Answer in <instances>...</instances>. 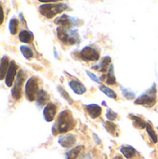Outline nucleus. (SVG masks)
<instances>
[{"mask_svg":"<svg viewBox=\"0 0 158 159\" xmlns=\"http://www.w3.org/2000/svg\"><path fill=\"white\" fill-rule=\"evenodd\" d=\"M18 27H19V20L15 18L10 19L8 23V29L11 34H16L18 33Z\"/></svg>","mask_w":158,"mask_h":159,"instance_id":"nucleus-23","label":"nucleus"},{"mask_svg":"<svg viewBox=\"0 0 158 159\" xmlns=\"http://www.w3.org/2000/svg\"><path fill=\"white\" fill-rule=\"evenodd\" d=\"M105 83L107 85H115L116 83V79L114 75V66L113 65H110V67L108 69V73H107L106 78H105Z\"/></svg>","mask_w":158,"mask_h":159,"instance_id":"nucleus-19","label":"nucleus"},{"mask_svg":"<svg viewBox=\"0 0 158 159\" xmlns=\"http://www.w3.org/2000/svg\"><path fill=\"white\" fill-rule=\"evenodd\" d=\"M48 100H49L48 94L44 89H40L38 91V93H37V96H36V102H37V104L39 106L47 104Z\"/></svg>","mask_w":158,"mask_h":159,"instance_id":"nucleus-18","label":"nucleus"},{"mask_svg":"<svg viewBox=\"0 0 158 159\" xmlns=\"http://www.w3.org/2000/svg\"><path fill=\"white\" fill-rule=\"evenodd\" d=\"M20 20H21V21L25 24V20H24V18H23V16H22V14H21V13L20 14Z\"/></svg>","mask_w":158,"mask_h":159,"instance_id":"nucleus-34","label":"nucleus"},{"mask_svg":"<svg viewBox=\"0 0 158 159\" xmlns=\"http://www.w3.org/2000/svg\"><path fill=\"white\" fill-rule=\"evenodd\" d=\"M121 90H122V93H123V95H124V97H125L126 99H128V100H132V99L135 98V93H134L133 91H131V90H129V89H125V88H123V87H121Z\"/></svg>","mask_w":158,"mask_h":159,"instance_id":"nucleus-27","label":"nucleus"},{"mask_svg":"<svg viewBox=\"0 0 158 159\" xmlns=\"http://www.w3.org/2000/svg\"><path fill=\"white\" fill-rule=\"evenodd\" d=\"M146 130H147V133L149 134V136H150V139L152 140V142L154 143H157L158 142V138H157V134L156 133V131L154 130V129H153V127H152V125L151 124H149V123H147L146 124Z\"/></svg>","mask_w":158,"mask_h":159,"instance_id":"nucleus-25","label":"nucleus"},{"mask_svg":"<svg viewBox=\"0 0 158 159\" xmlns=\"http://www.w3.org/2000/svg\"><path fill=\"white\" fill-rule=\"evenodd\" d=\"M39 90L40 89L38 87V81H37L36 77H34V76L30 77L25 84L26 99L30 102H34V100H36V96H37V93Z\"/></svg>","mask_w":158,"mask_h":159,"instance_id":"nucleus-5","label":"nucleus"},{"mask_svg":"<svg viewBox=\"0 0 158 159\" xmlns=\"http://www.w3.org/2000/svg\"><path fill=\"white\" fill-rule=\"evenodd\" d=\"M57 34H58L59 39L64 44L74 45V44L77 43L79 40V36H78L77 32L71 30V29H68V28H63V27L60 26L57 29Z\"/></svg>","mask_w":158,"mask_h":159,"instance_id":"nucleus-4","label":"nucleus"},{"mask_svg":"<svg viewBox=\"0 0 158 159\" xmlns=\"http://www.w3.org/2000/svg\"><path fill=\"white\" fill-rule=\"evenodd\" d=\"M25 81V73L23 70H20L17 74V76L15 78L12 89H11V95L12 98L16 101H19L21 98V89L22 85Z\"/></svg>","mask_w":158,"mask_h":159,"instance_id":"nucleus-6","label":"nucleus"},{"mask_svg":"<svg viewBox=\"0 0 158 159\" xmlns=\"http://www.w3.org/2000/svg\"><path fill=\"white\" fill-rule=\"evenodd\" d=\"M20 50L21 52V54L23 55V57L25 59H27V60H30V59H32L34 57L33 50L29 47H27V46H20Z\"/></svg>","mask_w":158,"mask_h":159,"instance_id":"nucleus-24","label":"nucleus"},{"mask_svg":"<svg viewBox=\"0 0 158 159\" xmlns=\"http://www.w3.org/2000/svg\"><path fill=\"white\" fill-rule=\"evenodd\" d=\"M104 128L106 129V130L112 134V135H115L117 136V126L115 124H114L112 121H107L104 123Z\"/></svg>","mask_w":158,"mask_h":159,"instance_id":"nucleus-22","label":"nucleus"},{"mask_svg":"<svg viewBox=\"0 0 158 159\" xmlns=\"http://www.w3.org/2000/svg\"><path fill=\"white\" fill-rule=\"evenodd\" d=\"M157 130H158V127H157Z\"/></svg>","mask_w":158,"mask_h":159,"instance_id":"nucleus-36","label":"nucleus"},{"mask_svg":"<svg viewBox=\"0 0 158 159\" xmlns=\"http://www.w3.org/2000/svg\"><path fill=\"white\" fill-rule=\"evenodd\" d=\"M39 2H42V3H50V2H58V1H61V0H38Z\"/></svg>","mask_w":158,"mask_h":159,"instance_id":"nucleus-33","label":"nucleus"},{"mask_svg":"<svg viewBox=\"0 0 158 159\" xmlns=\"http://www.w3.org/2000/svg\"><path fill=\"white\" fill-rule=\"evenodd\" d=\"M75 126V121L69 110H64L61 112L55 125L52 128V133L57 135L59 133H66L74 129Z\"/></svg>","mask_w":158,"mask_h":159,"instance_id":"nucleus-1","label":"nucleus"},{"mask_svg":"<svg viewBox=\"0 0 158 159\" xmlns=\"http://www.w3.org/2000/svg\"><path fill=\"white\" fill-rule=\"evenodd\" d=\"M80 58L86 61H95L100 59V52L92 47H85L80 51Z\"/></svg>","mask_w":158,"mask_h":159,"instance_id":"nucleus-7","label":"nucleus"},{"mask_svg":"<svg viewBox=\"0 0 158 159\" xmlns=\"http://www.w3.org/2000/svg\"><path fill=\"white\" fill-rule=\"evenodd\" d=\"M110 63H111V58L107 56V57H104L99 64L93 66V69H95L99 72L104 73L105 71L108 70V66L110 65Z\"/></svg>","mask_w":158,"mask_h":159,"instance_id":"nucleus-16","label":"nucleus"},{"mask_svg":"<svg viewBox=\"0 0 158 159\" xmlns=\"http://www.w3.org/2000/svg\"><path fill=\"white\" fill-rule=\"evenodd\" d=\"M58 90H59L60 94H61V96H62V97H63V98H64V99H65L69 103H70V104H73V102H73V100L71 99L70 95L66 92V90H65V89H63L61 87H59V88H58Z\"/></svg>","mask_w":158,"mask_h":159,"instance_id":"nucleus-28","label":"nucleus"},{"mask_svg":"<svg viewBox=\"0 0 158 159\" xmlns=\"http://www.w3.org/2000/svg\"><path fill=\"white\" fill-rule=\"evenodd\" d=\"M69 87L73 89V91L75 94H78V95H82L87 91L85 86L78 80H71L69 82Z\"/></svg>","mask_w":158,"mask_h":159,"instance_id":"nucleus-13","label":"nucleus"},{"mask_svg":"<svg viewBox=\"0 0 158 159\" xmlns=\"http://www.w3.org/2000/svg\"><path fill=\"white\" fill-rule=\"evenodd\" d=\"M156 102V86L153 85L151 89H149L146 92L138 97L135 101V104L143 105L146 107H152Z\"/></svg>","mask_w":158,"mask_h":159,"instance_id":"nucleus-3","label":"nucleus"},{"mask_svg":"<svg viewBox=\"0 0 158 159\" xmlns=\"http://www.w3.org/2000/svg\"><path fill=\"white\" fill-rule=\"evenodd\" d=\"M76 20H75V19H74V18H72V17H69V16L66 15V14H63V15L58 17L57 19H55L54 22H55L56 24H59L61 27L70 29L71 26H75V25H76V23H75Z\"/></svg>","mask_w":158,"mask_h":159,"instance_id":"nucleus-9","label":"nucleus"},{"mask_svg":"<svg viewBox=\"0 0 158 159\" xmlns=\"http://www.w3.org/2000/svg\"><path fill=\"white\" fill-rule=\"evenodd\" d=\"M120 152L122 153V155L128 159L133 158L136 156V150L134 147L130 146V145H125L122 146L120 148Z\"/></svg>","mask_w":158,"mask_h":159,"instance_id":"nucleus-17","label":"nucleus"},{"mask_svg":"<svg viewBox=\"0 0 158 159\" xmlns=\"http://www.w3.org/2000/svg\"><path fill=\"white\" fill-rule=\"evenodd\" d=\"M114 159H124V158H123V157H122L121 156H115V158H114Z\"/></svg>","mask_w":158,"mask_h":159,"instance_id":"nucleus-35","label":"nucleus"},{"mask_svg":"<svg viewBox=\"0 0 158 159\" xmlns=\"http://www.w3.org/2000/svg\"><path fill=\"white\" fill-rule=\"evenodd\" d=\"M56 114H57V107L54 103H47L43 110V116L47 122L53 121Z\"/></svg>","mask_w":158,"mask_h":159,"instance_id":"nucleus-10","label":"nucleus"},{"mask_svg":"<svg viewBox=\"0 0 158 159\" xmlns=\"http://www.w3.org/2000/svg\"><path fill=\"white\" fill-rule=\"evenodd\" d=\"M86 73L88 74V75L94 81V82H96V83H102V81H101V79L96 75H94L93 73H90L89 71H86Z\"/></svg>","mask_w":158,"mask_h":159,"instance_id":"nucleus-30","label":"nucleus"},{"mask_svg":"<svg viewBox=\"0 0 158 159\" xmlns=\"http://www.w3.org/2000/svg\"><path fill=\"white\" fill-rule=\"evenodd\" d=\"M4 18H5V16H4V10H3V7H2V6L0 4V25L4 22Z\"/></svg>","mask_w":158,"mask_h":159,"instance_id":"nucleus-31","label":"nucleus"},{"mask_svg":"<svg viewBox=\"0 0 158 159\" xmlns=\"http://www.w3.org/2000/svg\"><path fill=\"white\" fill-rule=\"evenodd\" d=\"M76 143V138L74 134H65L59 138V143L64 148H71Z\"/></svg>","mask_w":158,"mask_h":159,"instance_id":"nucleus-11","label":"nucleus"},{"mask_svg":"<svg viewBox=\"0 0 158 159\" xmlns=\"http://www.w3.org/2000/svg\"><path fill=\"white\" fill-rule=\"evenodd\" d=\"M82 150H84V146H82V145H79V146L70 150L67 153V159H77Z\"/></svg>","mask_w":158,"mask_h":159,"instance_id":"nucleus-21","label":"nucleus"},{"mask_svg":"<svg viewBox=\"0 0 158 159\" xmlns=\"http://www.w3.org/2000/svg\"><path fill=\"white\" fill-rule=\"evenodd\" d=\"M17 71H18V65L16 64L14 61H11L9 63L8 70L7 72L6 78H5V83L8 88L12 87V85L14 84L15 78L17 76Z\"/></svg>","mask_w":158,"mask_h":159,"instance_id":"nucleus-8","label":"nucleus"},{"mask_svg":"<svg viewBox=\"0 0 158 159\" xmlns=\"http://www.w3.org/2000/svg\"><path fill=\"white\" fill-rule=\"evenodd\" d=\"M19 40L25 44H30L34 40V34L28 30H22L19 34Z\"/></svg>","mask_w":158,"mask_h":159,"instance_id":"nucleus-15","label":"nucleus"},{"mask_svg":"<svg viewBox=\"0 0 158 159\" xmlns=\"http://www.w3.org/2000/svg\"><path fill=\"white\" fill-rule=\"evenodd\" d=\"M93 137H94L95 143H96L97 144H101V140H100V138H99V137H97V135H96V134H93Z\"/></svg>","mask_w":158,"mask_h":159,"instance_id":"nucleus-32","label":"nucleus"},{"mask_svg":"<svg viewBox=\"0 0 158 159\" xmlns=\"http://www.w3.org/2000/svg\"><path fill=\"white\" fill-rule=\"evenodd\" d=\"M100 89H101L107 97H109V98H112V99H116V98H117L116 93H115L113 89H111L110 88H108V87H106V86H104V85H102V86L100 87Z\"/></svg>","mask_w":158,"mask_h":159,"instance_id":"nucleus-26","label":"nucleus"},{"mask_svg":"<svg viewBox=\"0 0 158 159\" xmlns=\"http://www.w3.org/2000/svg\"><path fill=\"white\" fill-rule=\"evenodd\" d=\"M9 59L7 56H3L0 60V80H3L7 75V72L9 67Z\"/></svg>","mask_w":158,"mask_h":159,"instance_id":"nucleus-14","label":"nucleus"},{"mask_svg":"<svg viewBox=\"0 0 158 159\" xmlns=\"http://www.w3.org/2000/svg\"><path fill=\"white\" fill-rule=\"evenodd\" d=\"M86 111L88 112V116L93 119L99 117L102 115V107L100 105H98V104H88V105H87L86 106Z\"/></svg>","mask_w":158,"mask_h":159,"instance_id":"nucleus-12","label":"nucleus"},{"mask_svg":"<svg viewBox=\"0 0 158 159\" xmlns=\"http://www.w3.org/2000/svg\"><path fill=\"white\" fill-rule=\"evenodd\" d=\"M117 114L115 113V112H114V111H112V110H108L107 111V113H106V117H107V119L109 120V121H114V120H115L116 118H117Z\"/></svg>","mask_w":158,"mask_h":159,"instance_id":"nucleus-29","label":"nucleus"},{"mask_svg":"<svg viewBox=\"0 0 158 159\" xmlns=\"http://www.w3.org/2000/svg\"><path fill=\"white\" fill-rule=\"evenodd\" d=\"M67 8H68V6L63 3H54V4L47 3V4L41 5L38 9H39V12L44 17L47 19H52L56 15L66 10Z\"/></svg>","mask_w":158,"mask_h":159,"instance_id":"nucleus-2","label":"nucleus"},{"mask_svg":"<svg viewBox=\"0 0 158 159\" xmlns=\"http://www.w3.org/2000/svg\"><path fill=\"white\" fill-rule=\"evenodd\" d=\"M129 116H130L131 120L133 121V124H134V126H135L136 128L141 129L146 128V124H147V123H145V121H144L142 118H141V117H139V116H134V115H130Z\"/></svg>","mask_w":158,"mask_h":159,"instance_id":"nucleus-20","label":"nucleus"}]
</instances>
